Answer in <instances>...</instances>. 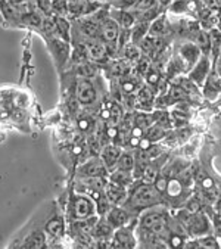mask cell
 <instances>
[{
  "label": "cell",
  "instance_id": "cell-11",
  "mask_svg": "<svg viewBox=\"0 0 221 249\" xmlns=\"http://www.w3.org/2000/svg\"><path fill=\"white\" fill-rule=\"evenodd\" d=\"M179 55H180L183 65L190 70L198 62L202 52H201L199 46H196L195 43H183L179 49Z\"/></svg>",
  "mask_w": 221,
  "mask_h": 249
},
{
  "label": "cell",
  "instance_id": "cell-28",
  "mask_svg": "<svg viewBox=\"0 0 221 249\" xmlns=\"http://www.w3.org/2000/svg\"><path fill=\"white\" fill-rule=\"evenodd\" d=\"M147 81L150 84H156L159 81V75L156 72H147Z\"/></svg>",
  "mask_w": 221,
  "mask_h": 249
},
{
  "label": "cell",
  "instance_id": "cell-5",
  "mask_svg": "<svg viewBox=\"0 0 221 249\" xmlns=\"http://www.w3.org/2000/svg\"><path fill=\"white\" fill-rule=\"evenodd\" d=\"M133 217H134V213H131L124 205H114L112 208L108 211V214L105 215L108 223L112 226L114 229L130 226V223L133 221Z\"/></svg>",
  "mask_w": 221,
  "mask_h": 249
},
{
  "label": "cell",
  "instance_id": "cell-25",
  "mask_svg": "<svg viewBox=\"0 0 221 249\" xmlns=\"http://www.w3.org/2000/svg\"><path fill=\"white\" fill-rule=\"evenodd\" d=\"M153 6H156V0H136V3H134V8L139 12L147 11Z\"/></svg>",
  "mask_w": 221,
  "mask_h": 249
},
{
  "label": "cell",
  "instance_id": "cell-27",
  "mask_svg": "<svg viewBox=\"0 0 221 249\" xmlns=\"http://www.w3.org/2000/svg\"><path fill=\"white\" fill-rule=\"evenodd\" d=\"M78 127H80V130H83V131H90V130L93 128V123H92V120H89V118H81V120L78 121Z\"/></svg>",
  "mask_w": 221,
  "mask_h": 249
},
{
  "label": "cell",
  "instance_id": "cell-24",
  "mask_svg": "<svg viewBox=\"0 0 221 249\" xmlns=\"http://www.w3.org/2000/svg\"><path fill=\"white\" fill-rule=\"evenodd\" d=\"M170 11L174 14H184L189 11V5L186 0H174V3L170 5Z\"/></svg>",
  "mask_w": 221,
  "mask_h": 249
},
{
  "label": "cell",
  "instance_id": "cell-26",
  "mask_svg": "<svg viewBox=\"0 0 221 249\" xmlns=\"http://www.w3.org/2000/svg\"><path fill=\"white\" fill-rule=\"evenodd\" d=\"M186 210L189 213H198V211H201V199L198 196L189 197V201L186 204Z\"/></svg>",
  "mask_w": 221,
  "mask_h": 249
},
{
  "label": "cell",
  "instance_id": "cell-12",
  "mask_svg": "<svg viewBox=\"0 0 221 249\" xmlns=\"http://www.w3.org/2000/svg\"><path fill=\"white\" fill-rule=\"evenodd\" d=\"M121 147L118 144H105L100 149V160L105 164L108 171H112L117 167V162L121 155Z\"/></svg>",
  "mask_w": 221,
  "mask_h": 249
},
{
  "label": "cell",
  "instance_id": "cell-1",
  "mask_svg": "<svg viewBox=\"0 0 221 249\" xmlns=\"http://www.w3.org/2000/svg\"><path fill=\"white\" fill-rule=\"evenodd\" d=\"M165 202L162 193L153 183L139 181L137 184L133 183L129 187V196L124 202V207L129 208L131 213H140L152 207H159Z\"/></svg>",
  "mask_w": 221,
  "mask_h": 249
},
{
  "label": "cell",
  "instance_id": "cell-7",
  "mask_svg": "<svg viewBox=\"0 0 221 249\" xmlns=\"http://www.w3.org/2000/svg\"><path fill=\"white\" fill-rule=\"evenodd\" d=\"M75 96L80 105L83 107H90L96 102L97 99V93H96V87L93 86L92 81L89 80H80L77 83V90H75Z\"/></svg>",
  "mask_w": 221,
  "mask_h": 249
},
{
  "label": "cell",
  "instance_id": "cell-18",
  "mask_svg": "<svg viewBox=\"0 0 221 249\" xmlns=\"http://www.w3.org/2000/svg\"><path fill=\"white\" fill-rule=\"evenodd\" d=\"M86 51H87V55L92 59L99 61V59H102L106 55V46H105V43L102 40L92 38V41H89L86 44Z\"/></svg>",
  "mask_w": 221,
  "mask_h": 249
},
{
  "label": "cell",
  "instance_id": "cell-4",
  "mask_svg": "<svg viewBox=\"0 0 221 249\" xmlns=\"http://www.w3.org/2000/svg\"><path fill=\"white\" fill-rule=\"evenodd\" d=\"M184 229L187 230V233L193 237H201L209 233L211 229V223L208 220V217L198 211V213H192L187 218V221L184 223Z\"/></svg>",
  "mask_w": 221,
  "mask_h": 249
},
{
  "label": "cell",
  "instance_id": "cell-10",
  "mask_svg": "<svg viewBox=\"0 0 221 249\" xmlns=\"http://www.w3.org/2000/svg\"><path fill=\"white\" fill-rule=\"evenodd\" d=\"M209 70H211V62L206 56V53H202L201 58L198 59V62L190 68V74H189V78L196 84V86H201L205 83L208 74H209Z\"/></svg>",
  "mask_w": 221,
  "mask_h": 249
},
{
  "label": "cell",
  "instance_id": "cell-21",
  "mask_svg": "<svg viewBox=\"0 0 221 249\" xmlns=\"http://www.w3.org/2000/svg\"><path fill=\"white\" fill-rule=\"evenodd\" d=\"M112 18H114V19L120 24V27H123V28H131L133 24H134V15L130 14V12L126 11V9H120L118 12L114 14Z\"/></svg>",
  "mask_w": 221,
  "mask_h": 249
},
{
  "label": "cell",
  "instance_id": "cell-15",
  "mask_svg": "<svg viewBox=\"0 0 221 249\" xmlns=\"http://www.w3.org/2000/svg\"><path fill=\"white\" fill-rule=\"evenodd\" d=\"M46 246H47V234L44 229L33 230L22 242V248H28V249H41Z\"/></svg>",
  "mask_w": 221,
  "mask_h": 249
},
{
  "label": "cell",
  "instance_id": "cell-31",
  "mask_svg": "<svg viewBox=\"0 0 221 249\" xmlns=\"http://www.w3.org/2000/svg\"><path fill=\"white\" fill-rule=\"evenodd\" d=\"M158 2L162 5V6H168L170 5V2H171V0H158Z\"/></svg>",
  "mask_w": 221,
  "mask_h": 249
},
{
  "label": "cell",
  "instance_id": "cell-6",
  "mask_svg": "<svg viewBox=\"0 0 221 249\" xmlns=\"http://www.w3.org/2000/svg\"><path fill=\"white\" fill-rule=\"evenodd\" d=\"M110 242L115 248H137V236L130 226L115 229L112 237H110Z\"/></svg>",
  "mask_w": 221,
  "mask_h": 249
},
{
  "label": "cell",
  "instance_id": "cell-16",
  "mask_svg": "<svg viewBox=\"0 0 221 249\" xmlns=\"http://www.w3.org/2000/svg\"><path fill=\"white\" fill-rule=\"evenodd\" d=\"M108 180L109 181H114L117 184H121V186H124L127 189L136 181V178H134V176H133L131 171L120 170V168H114L112 171H109L108 173Z\"/></svg>",
  "mask_w": 221,
  "mask_h": 249
},
{
  "label": "cell",
  "instance_id": "cell-29",
  "mask_svg": "<svg viewBox=\"0 0 221 249\" xmlns=\"http://www.w3.org/2000/svg\"><path fill=\"white\" fill-rule=\"evenodd\" d=\"M215 72L218 74V77H220V80H221V58L217 61V67H215Z\"/></svg>",
  "mask_w": 221,
  "mask_h": 249
},
{
  "label": "cell",
  "instance_id": "cell-3",
  "mask_svg": "<svg viewBox=\"0 0 221 249\" xmlns=\"http://www.w3.org/2000/svg\"><path fill=\"white\" fill-rule=\"evenodd\" d=\"M70 215L73 221H84L96 214V202L90 196L75 192L70 199Z\"/></svg>",
  "mask_w": 221,
  "mask_h": 249
},
{
  "label": "cell",
  "instance_id": "cell-23",
  "mask_svg": "<svg viewBox=\"0 0 221 249\" xmlns=\"http://www.w3.org/2000/svg\"><path fill=\"white\" fill-rule=\"evenodd\" d=\"M196 245L199 248H205V249H217L220 248V243L217 240L215 236H211V234H205V236H201V237H196Z\"/></svg>",
  "mask_w": 221,
  "mask_h": 249
},
{
  "label": "cell",
  "instance_id": "cell-22",
  "mask_svg": "<svg viewBox=\"0 0 221 249\" xmlns=\"http://www.w3.org/2000/svg\"><path fill=\"white\" fill-rule=\"evenodd\" d=\"M168 97L171 102H184L189 99V93L182 86H173L168 91Z\"/></svg>",
  "mask_w": 221,
  "mask_h": 249
},
{
  "label": "cell",
  "instance_id": "cell-17",
  "mask_svg": "<svg viewBox=\"0 0 221 249\" xmlns=\"http://www.w3.org/2000/svg\"><path fill=\"white\" fill-rule=\"evenodd\" d=\"M205 89H203V93L208 99H214L220 90H221V80L218 77V74L215 71H212L211 74H208L206 80H205Z\"/></svg>",
  "mask_w": 221,
  "mask_h": 249
},
{
  "label": "cell",
  "instance_id": "cell-13",
  "mask_svg": "<svg viewBox=\"0 0 221 249\" xmlns=\"http://www.w3.org/2000/svg\"><path fill=\"white\" fill-rule=\"evenodd\" d=\"M109 171L106 170L105 164L102 162L100 157L99 158H92L89 160L81 168H80V177H106Z\"/></svg>",
  "mask_w": 221,
  "mask_h": 249
},
{
  "label": "cell",
  "instance_id": "cell-2",
  "mask_svg": "<svg viewBox=\"0 0 221 249\" xmlns=\"http://www.w3.org/2000/svg\"><path fill=\"white\" fill-rule=\"evenodd\" d=\"M168 229V215L156 207L142 211L139 220L140 239L143 240H167L164 239Z\"/></svg>",
  "mask_w": 221,
  "mask_h": 249
},
{
  "label": "cell",
  "instance_id": "cell-14",
  "mask_svg": "<svg viewBox=\"0 0 221 249\" xmlns=\"http://www.w3.org/2000/svg\"><path fill=\"white\" fill-rule=\"evenodd\" d=\"M44 231L52 239H59L65 233V221L59 214H53L44 224Z\"/></svg>",
  "mask_w": 221,
  "mask_h": 249
},
{
  "label": "cell",
  "instance_id": "cell-30",
  "mask_svg": "<svg viewBox=\"0 0 221 249\" xmlns=\"http://www.w3.org/2000/svg\"><path fill=\"white\" fill-rule=\"evenodd\" d=\"M215 210L218 211V214H221V197H220L218 201L215 202Z\"/></svg>",
  "mask_w": 221,
  "mask_h": 249
},
{
  "label": "cell",
  "instance_id": "cell-9",
  "mask_svg": "<svg viewBox=\"0 0 221 249\" xmlns=\"http://www.w3.org/2000/svg\"><path fill=\"white\" fill-rule=\"evenodd\" d=\"M120 30V24L114 18H105L99 27V38L106 44L115 43L118 40Z\"/></svg>",
  "mask_w": 221,
  "mask_h": 249
},
{
  "label": "cell",
  "instance_id": "cell-19",
  "mask_svg": "<svg viewBox=\"0 0 221 249\" xmlns=\"http://www.w3.org/2000/svg\"><path fill=\"white\" fill-rule=\"evenodd\" d=\"M145 134H146L145 137H147L152 143H156V142L167 137V128H164L159 124H152L150 127H147L145 130Z\"/></svg>",
  "mask_w": 221,
  "mask_h": 249
},
{
  "label": "cell",
  "instance_id": "cell-8",
  "mask_svg": "<svg viewBox=\"0 0 221 249\" xmlns=\"http://www.w3.org/2000/svg\"><path fill=\"white\" fill-rule=\"evenodd\" d=\"M103 193L106 195V197L109 199L112 205H124V202L127 201V196H129V189L108 180L105 184Z\"/></svg>",
  "mask_w": 221,
  "mask_h": 249
},
{
  "label": "cell",
  "instance_id": "cell-20",
  "mask_svg": "<svg viewBox=\"0 0 221 249\" xmlns=\"http://www.w3.org/2000/svg\"><path fill=\"white\" fill-rule=\"evenodd\" d=\"M120 170H126V171H131L134 168V152L133 151H124L120 155V160L117 162V167Z\"/></svg>",
  "mask_w": 221,
  "mask_h": 249
}]
</instances>
